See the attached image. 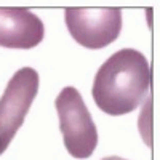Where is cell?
<instances>
[{
    "mask_svg": "<svg viewBox=\"0 0 160 160\" xmlns=\"http://www.w3.org/2000/svg\"><path fill=\"white\" fill-rule=\"evenodd\" d=\"M64 148L74 158H88L98 146V131L82 95L74 87H64L55 101Z\"/></svg>",
    "mask_w": 160,
    "mask_h": 160,
    "instance_id": "7a4b0ae2",
    "label": "cell"
},
{
    "mask_svg": "<svg viewBox=\"0 0 160 160\" xmlns=\"http://www.w3.org/2000/svg\"><path fill=\"white\" fill-rule=\"evenodd\" d=\"M45 26L28 8L0 7V47L31 50L43 40Z\"/></svg>",
    "mask_w": 160,
    "mask_h": 160,
    "instance_id": "5b68a950",
    "label": "cell"
},
{
    "mask_svg": "<svg viewBox=\"0 0 160 160\" xmlns=\"http://www.w3.org/2000/svg\"><path fill=\"white\" fill-rule=\"evenodd\" d=\"M151 80L146 56L138 50L123 48L102 62L93 80L91 95L102 112L114 117L125 115L139 106Z\"/></svg>",
    "mask_w": 160,
    "mask_h": 160,
    "instance_id": "6da1fadb",
    "label": "cell"
},
{
    "mask_svg": "<svg viewBox=\"0 0 160 160\" xmlns=\"http://www.w3.org/2000/svg\"><path fill=\"white\" fill-rule=\"evenodd\" d=\"M101 160H127V158H123V157H117V155H111V157H104V158H101Z\"/></svg>",
    "mask_w": 160,
    "mask_h": 160,
    "instance_id": "8992f818",
    "label": "cell"
},
{
    "mask_svg": "<svg viewBox=\"0 0 160 160\" xmlns=\"http://www.w3.org/2000/svg\"><path fill=\"white\" fill-rule=\"evenodd\" d=\"M40 78L35 69L22 68L13 74L0 98V155L10 146L24 123L31 106L38 93Z\"/></svg>",
    "mask_w": 160,
    "mask_h": 160,
    "instance_id": "3957f363",
    "label": "cell"
},
{
    "mask_svg": "<svg viewBox=\"0 0 160 160\" xmlns=\"http://www.w3.org/2000/svg\"><path fill=\"white\" fill-rule=\"evenodd\" d=\"M64 19L72 38L90 50L111 45L122 31V10L115 7L68 8Z\"/></svg>",
    "mask_w": 160,
    "mask_h": 160,
    "instance_id": "277c9868",
    "label": "cell"
}]
</instances>
